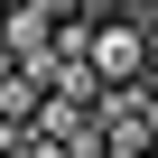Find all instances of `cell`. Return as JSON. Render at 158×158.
<instances>
[{
	"mask_svg": "<svg viewBox=\"0 0 158 158\" xmlns=\"http://www.w3.org/2000/svg\"><path fill=\"white\" fill-rule=\"evenodd\" d=\"M74 19H121V10H139V0H65Z\"/></svg>",
	"mask_w": 158,
	"mask_h": 158,
	"instance_id": "obj_2",
	"label": "cell"
},
{
	"mask_svg": "<svg viewBox=\"0 0 158 158\" xmlns=\"http://www.w3.org/2000/svg\"><path fill=\"white\" fill-rule=\"evenodd\" d=\"M56 28H65V0H28V10H10V19H0V47H10V65L56 56Z\"/></svg>",
	"mask_w": 158,
	"mask_h": 158,
	"instance_id": "obj_1",
	"label": "cell"
},
{
	"mask_svg": "<svg viewBox=\"0 0 158 158\" xmlns=\"http://www.w3.org/2000/svg\"><path fill=\"white\" fill-rule=\"evenodd\" d=\"M149 37H158V10H149Z\"/></svg>",
	"mask_w": 158,
	"mask_h": 158,
	"instance_id": "obj_3",
	"label": "cell"
},
{
	"mask_svg": "<svg viewBox=\"0 0 158 158\" xmlns=\"http://www.w3.org/2000/svg\"><path fill=\"white\" fill-rule=\"evenodd\" d=\"M139 10H158V0H139Z\"/></svg>",
	"mask_w": 158,
	"mask_h": 158,
	"instance_id": "obj_4",
	"label": "cell"
}]
</instances>
